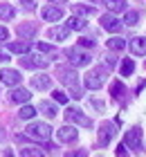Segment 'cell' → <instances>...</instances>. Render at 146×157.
Here are the masks:
<instances>
[{
	"label": "cell",
	"mask_w": 146,
	"mask_h": 157,
	"mask_svg": "<svg viewBox=\"0 0 146 157\" xmlns=\"http://www.w3.org/2000/svg\"><path fill=\"white\" fill-rule=\"evenodd\" d=\"M18 117H20V119H34V117H36V108H34V105H27V103H25L23 108L18 110Z\"/></svg>",
	"instance_id": "obj_25"
},
{
	"label": "cell",
	"mask_w": 146,
	"mask_h": 157,
	"mask_svg": "<svg viewBox=\"0 0 146 157\" xmlns=\"http://www.w3.org/2000/svg\"><path fill=\"white\" fill-rule=\"evenodd\" d=\"M65 56H68L72 67H85V65H90V61H92L90 54H85L81 47H68L65 49Z\"/></svg>",
	"instance_id": "obj_2"
},
{
	"label": "cell",
	"mask_w": 146,
	"mask_h": 157,
	"mask_svg": "<svg viewBox=\"0 0 146 157\" xmlns=\"http://www.w3.org/2000/svg\"><path fill=\"white\" fill-rule=\"evenodd\" d=\"M38 52H43V54H56V49L52 45H47V43H38Z\"/></svg>",
	"instance_id": "obj_31"
},
{
	"label": "cell",
	"mask_w": 146,
	"mask_h": 157,
	"mask_svg": "<svg viewBox=\"0 0 146 157\" xmlns=\"http://www.w3.org/2000/svg\"><path fill=\"white\" fill-rule=\"evenodd\" d=\"M92 103H94V108H99V110H104V103H101V101H99V99H94V101H92Z\"/></svg>",
	"instance_id": "obj_37"
},
{
	"label": "cell",
	"mask_w": 146,
	"mask_h": 157,
	"mask_svg": "<svg viewBox=\"0 0 146 157\" xmlns=\"http://www.w3.org/2000/svg\"><path fill=\"white\" fill-rule=\"evenodd\" d=\"M52 94H54V101H56V103H63V105L68 103V94H65L63 90H54Z\"/></svg>",
	"instance_id": "obj_30"
},
{
	"label": "cell",
	"mask_w": 146,
	"mask_h": 157,
	"mask_svg": "<svg viewBox=\"0 0 146 157\" xmlns=\"http://www.w3.org/2000/svg\"><path fill=\"white\" fill-rule=\"evenodd\" d=\"M124 23L130 25V27L137 25V23H140V11H128L126 16H124Z\"/></svg>",
	"instance_id": "obj_29"
},
{
	"label": "cell",
	"mask_w": 146,
	"mask_h": 157,
	"mask_svg": "<svg viewBox=\"0 0 146 157\" xmlns=\"http://www.w3.org/2000/svg\"><path fill=\"white\" fill-rule=\"evenodd\" d=\"M20 65L23 67H27V70H34V67H47L49 65V61L43 56V52L41 54H25V59H20Z\"/></svg>",
	"instance_id": "obj_6"
},
{
	"label": "cell",
	"mask_w": 146,
	"mask_h": 157,
	"mask_svg": "<svg viewBox=\"0 0 146 157\" xmlns=\"http://www.w3.org/2000/svg\"><path fill=\"white\" fill-rule=\"evenodd\" d=\"M72 11H74L77 13V16H92V13H94V7H85V5H74V7H72Z\"/></svg>",
	"instance_id": "obj_26"
},
{
	"label": "cell",
	"mask_w": 146,
	"mask_h": 157,
	"mask_svg": "<svg viewBox=\"0 0 146 157\" xmlns=\"http://www.w3.org/2000/svg\"><path fill=\"white\" fill-rule=\"evenodd\" d=\"M110 94H112L115 99H124V94H126V85H124L121 81H115V83L110 85Z\"/></svg>",
	"instance_id": "obj_23"
},
{
	"label": "cell",
	"mask_w": 146,
	"mask_h": 157,
	"mask_svg": "<svg viewBox=\"0 0 146 157\" xmlns=\"http://www.w3.org/2000/svg\"><path fill=\"white\" fill-rule=\"evenodd\" d=\"M124 144H126V148H130V151L140 153L142 151V130H140V128H130V130H126V135H124Z\"/></svg>",
	"instance_id": "obj_5"
},
{
	"label": "cell",
	"mask_w": 146,
	"mask_h": 157,
	"mask_svg": "<svg viewBox=\"0 0 146 157\" xmlns=\"http://www.w3.org/2000/svg\"><path fill=\"white\" fill-rule=\"evenodd\" d=\"M56 78H58V81H61L63 85H68L74 99H81V97H83L81 88H79V74H77V70H74V67L58 65V67H56Z\"/></svg>",
	"instance_id": "obj_1"
},
{
	"label": "cell",
	"mask_w": 146,
	"mask_h": 157,
	"mask_svg": "<svg viewBox=\"0 0 146 157\" xmlns=\"http://www.w3.org/2000/svg\"><path fill=\"white\" fill-rule=\"evenodd\" d=\"M115 137V124H101L99 128V146H108Z\"/></svg>",
	"instance_id": "obj_12"
},
{
	"label": "cell",
	"mask_w": 146,
	"mask_h": 157,
	"mask_svg": "<svg viewBox=\"0 0 146 157\" xmlns=\"http://www.w3.org/2000/svg\"><path fill=\"white\" fill-rule=\"evenodd\" d=\"M7 49H9V54H27L32 45H29V40H18V43H7Z\"/></svg>",
	"instance_id": "obj_17"
},
{
	"label": "cell",
	"mask_w": 146,
	"mask_h": 157,
	"mask_svg": "<svg viewBox=\"0 0 146 157\" xmlns=\"http://www.w3.org/2000/svg\"><path fill=\"white\" fill-rule=\"evenodd\" d=\"M2 61H9V54H7V52H2V49H0V63H2Z\"/></svg>",
	"instance_id": "obj_36"
},
{
	"label": "cell",
	"mask_w": 146,
	"mask_h": 157,
	"mask_svg": "<svg viewBox=\"0 0 146 157\" xmlns=\"http://www.w3.org/2000/svg\"><path fill=\"white\" fill-rule=\"evenodd\" d=\"M16 16V9L9 2H0V20H11Z\"/></svg>",
	"instance_id": "obj_20"
},
{
	"label": "cell",
	"mask_w": 146,
	"mask_h": 157,
	"mask_svg": "<svg viewBox=\"0 0 146 157\" xmlns=\"http://www.w3.org/2000/svg\"><path fill=\"white\" fill-rule=\"evenodd\" d=\"M108 47H110L112 52H121V49L126 47V40H124V38H119V36H112L110 40H108Z\"/></svg>",
	"instance_id": "obj_24"
},
{
	"label": "cell",
	"mask_w": 146,
	"mask_h": 157,
	"mask_svg": "<svg viewBox=\"0 0 146 157\" xmlns=\"http://www.w3.org/2000/svg\"><path fill=\"white\" fill-rule=\"evenodd\" d=\"M41 110L45 112V115H47L49 119H52V117H56V105H54L52 101H43V103H41Z\"/></svg>",
	"instance_id": "obj_28"
},
{
	"label": "cell",
	"mask_w": 146,
	"mask_h": 157,
	"mask_svg": "<svg viewBox=\"0 0 146 157\" xmlns=\"http://www.w3.org/2000/svg\"><path fill=\"white\" fill-rule=\"evenodd\" d=\"M79 45H83V47H92V45H94V40H92V38H79Z\"/></svg>",
	"instance_id": "obj_32"
},
{
	"label": "cell",
	"mask_w": 146,
	"mask_h": 157,
	"mask_svg": "<svg viewBox=\"0 0 146 157\" xmlns=\"http://www.w3.org/2000/svg\"><path fill=\"white\" fill-rule=\"evenodd\" d=\"M70 36V27L68 25H61V27H52L47 29V38L49 40H65Z\"/></svg>",
	"instance_id": "obj_14"
},
{
	"label": "cell",
	"mask_w": 146,
	"mask_h": 157,
	"mask_svg": "<svg viewBox=\"0 0 146 157\" xmlns=\"http://www.w3.org/2000/svg\"><path fill=\"white\" fill-rule=\"evenodd\" d=\"M18 34H20V38L32 40L36 36V25H18Z\"/></svg>",
	"instance_id": "obj_18"
},
{
	"label": "cell",
	"mask_w": 146,
	"mask_h": 157,
	"mask_svg": "<svg viewBox=\"0 0 146 157\" xmlns=\"http://www.w3.org/2000/svg\"><path fill=\"white\" fill-rule=\"evenodd\" d=\"M106 7L110 9L112 13H121V11H126V0H104Z\"/></svg>",
	"instance_id": "obj_19"
},
{
	"label": "cell",
	"mask_w": 146,
	"mask_h": 157,
	"mask_svg": "<svg viewBox=\"0 0 146 157\" xmlns=\"http://www.w3.org/2000/svg\"><path fill=\"white\" fill-rule=\"evenodd\" d=\"M32 88H36V90H49V88H52V78L45 76V74H34L32 76Z\"/></svg>",
	"instance_id": "obj_16"
},
{
	"label": "cell",
	"mask_w": 146,
	"mask_h": 157,
	"mask_svg": "<svg viewBox=\"0 0 146 157\" xmlns=\"http://www.w3.org/2000/svg\"><path fill=\"white\" fill-rule=\"evenodd\" d=\"M0 81H2L5 85H9V88H14V85H20V81H23V76H20L18 70H0Z\"/></svg>",
	"instance_id": "obj_9"
},
{
	"label": "cell",
	"mask_w": 146,
	"mask_h": 157,
	"mask_svg": "<svg viewBox=\"0 0 146 157\" xmlns=\"http://www.w3.org/2000/svg\"><path fill=\"white\" fill-rule=\"evenodd\" d=\"M130 52H133L135 56H146V38L144 36H135L133 40H130Z\"/></svg>",
	"instance_id": "obj_15"
},
{
	"label": "cell",
	"mask_w": 146,
	"mask_h": 157,
	"mask_svg": "<svg viewBox=\"0 0 146 157\" xmlns=\"http://www.w3.org/2000/svg\"><path fill=\"white\" fill-rule=\"evenodd\" d=\"M68 27H70V29L81 32V29H85V18H83V16H77V13H74V16L68 20Z\"/></svg>",
	"instance_id": "obj_21"
},
{
	"label": "cell",
	"mask_w": 146,
	"mask_h": 157,
	"mask_svg": "<svg viewBox=\"0 0 146 157\" xmlns=\"http://www.w3.org/2000/svg\"><path fill=\"white\" fill-rule=\"evenodd\" d=\"M99 23H101V27H104L106 32H112V34H119L121 27H124V23L117 16H112V13H104V16L99 18Z\"/></svg>",
	"instance_id": "obj_8"
},
{
	"label": "cell",
	"mask_w": 146,
	"mask_h": 157,
	"mask_svg": "<svg viewBox=\"0 0 146 157\" xmlns=\"http://www.w3.org/2000/svg\"><path fill=\"white\" fill-rule=\"evenodd\" d=\"M117 155H126L128 151H126V144H121V146H117V151H115Z\"/></svg>",
	"instance_id": "obj_35"
},
{
	"label": "cell",
	"mask_w": 146,
	"mask_h": 157,
	"mask_svg": "<svg viewBox=\"0 0 146 157\" xmlns=\"http://www.w3.org/2000/svg\"><path fill=\"white\" fill-rule=\"evenodd\" d=\"M47 2H56V5H65L68 0H47Z\"/></svg>",
	"instance_id": "obj_38"
},
{
	"label": "cell",
	"mask_w": 146,
	"mask_h": 157,
	"mask_svg": "<svg viewBox=\"0 0 146 157\" xmlns=\"http://www.w3.org/2000/svg\"><path fill=\"white\" fill-rule=\"evenodd\" d=\"M119 72H121V76H130V74L135 72V61H133V59H124Z\"/></svg>",
	"instance_id": "obj_22"
},
{
	"label": "cell",
	"mask_w": 146,
	"mask_h": 157,
	"mask_svg": "<svg viewBox=\"0 0 146 157\" xmlns=\"http://www.w3.org/2000/svg\"><path fill=\"white\" fill-rule=\"evenodd\" d=\"M27 137L32 139H38V141H47L52 137V128L47 124H41V121H34V124L27 126Z\"/></svg>",
	"instance_id": "obj_4"
},
{
	"label": "cell",
	"mask_w": 146,
	"mask_h": 157,
	"mask_svg": "<svg viewBox=\"0 0 146 157\" xmlns=\"http://www.w3.org/2000/svg\"><path fill=\"white\" fill-rule=\"evenodd\" d=\"M41 16H43V20L45 23H56V20H61L63 18V9L61 7H43L41 9Z\"/></svg>",
	"instance_id": "obj_11"
},
{
	"label": "cell",
	"mask_w": 146,
	"mask_h": 157,
	"mask_svg": "<svg viewBox=\"0 0 146 157\" xmlns=\"http://www.w3.org/2000/svg\"><path fill=\"white\" fill-rule=\"evenodd\" d=\"M20 155H23V157H43V155H45V151L34 148V146H27V148H23V151H20Z\"/></svg>",
	"instance_id": "obj_27"
},
{
	"label": "cell",
	"mask_w": 146,
	"mask_h": 157,
	"mask_svg": "<svg viewBox=\"0 0 146 157\" xmlns=\"http://www.w3.org/2000/svg\"><path fill=\"white\" fill-rule=\"evenodd\" d=\"M65 119L72 121V124L83 126V128H92V119H90V117H85L79 108H68V110H65Z\"/></svg>",
	"instance_id": "obj_7"
},
{
	"label": "cell",
	"mask_w": 146,
	"mask_h": 157,
	"mask_svg": "<svg viewBox=\"0 0 146 157\" xmlns=\"http://www.w3.org/2000/svg\"><path fill=\"white\" fill-rule=\"evenodd\" d=\"M106 74H108V67H94L92 72H88L85 78H83L85 88L88 90H99L101 85H104V81H106Z\"/></svg>",
	"instance_id": "obj_3"
},
{
	"label": "cell",
	"mask_w": 146,
	"mask_h": 157,
	"mask_svg": "<svg viewBox=\"0 0 146 157\" xmlns=\"http://www.w3.org/2000/svg\"><path fill=\"white\" fill-rule=\"evenodd\" d=\"M23 9H25V11H34L36 7H34V2H32V0H27V2H23Z\"/></svg>",
	"instance_id": "obj_34"
},
{
	"label": "cell",
	"mask_w": 146,
	"mask_h": 157,
	"mask_svg": "<svg viewBox=\"0 0 146 157\" xmlns=\"http://www.w3.org/2000/svg\"><path fill=\"white\" fill-rule=\"evenodd\" d=\"M56 135H58V141H61V144H72V141H77L79 130L74 126H61Z\"/></svg>",
	"instance_id": "obj_10"
},
{
	"label": "cell",
	"mask_w": 146,
	"mask_h": 157,
	"mask_svg": "<svg viewBox=\"0 0 146 157\" xmlns=\"http://www.w3.org/2000/svg\"><path fill=\"white\" fill-rule=\"evenodd\" d=\"M29 90L27 88H18V85H14V90L9 92V101H14V103H27L29 101Z\"/></svg>",
	"instance_id": "obj_13"
},
{
	"label": "cell",
	"mask_w": 146,
	"mask_h": 157,
	"mask_svg": "<svg viewBox=\"0 0 146 157\" xmlns=\"http://www.w3.org/2000/svg\"><path fill=\"white\" fill-rule=\"evenodd\" d=\"M9 38V32H7V27H0V43H5Z\"/></svg>",
	"instance_id": "obj_33"
}]
</instances>
